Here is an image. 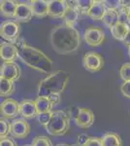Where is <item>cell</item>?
<instances>
[{"mask_svg": "<svg viewBox=\"0 0 130 146\" xmlns=\"http://www.w3.org/2000/svg\"><path fill=\"white\" fill-rule=\"evenodd\" d=\"M33 17V11L31 8V5L29 3H22L18 4V9L16 12L15 20L16 22L22 23H29Z\"/></svg>", "mask_w": 130, "mask_h": 146, "instance_id": "9a60e30c", "label": "cell"}, {"mask_svg": "<svg viewBox=\"0 0 130 146\" xmlns=\"http://www.w3.org/2000/svg\"><path fill=\"white\" fill-rule=\"evenodd\" d=\"M35 103H36V107H37V110H38V114L51 112V109H53V107L54 106L49 98H41V96H38V98L35 100Z\"/></svg>", "mask_w": 130, "mask_h": 146, "instance_id": "603a6c76", "label": "cell"}, {"mask_svg": "<svg viewBox=\"0 0 130 146\" xmlns=\"http://www.w3.org/2000/svg\"><path fill=\"white\" fill-rule=\"evenodd\" d=\"M16 46L18 48V56L27 66L43 73H49L51 70L53 62L44 52L28 45L22 39L16 42Z\"/></svg>", "mask_w": 130, "mask_h": 146, "instance_id": "7a4b0ae2", "label": "cell"}, {"mask_svg": "<svg viewBox=\"0 0 130 146\" xmlns=\"http://www.w3.org/2000/svg\"><path fill=\"white\" fill-rule=\"evenodd\" d=\"M0 56L4 62H15L18 56V48L16 44L4 42L0 46Z\"/></svg>", "mask_w": 130, "mask_h": 146, "instance_id": "7c38bea8", "label": "cell"}, {"mask_svg": "<svg viewBox=\"0 0 130 146\" xmlns=\"http://www.w3.org/2000/svg\"><path fill=\"white\" fill-rule=\"evenodd\" d=\"M69 82V74L64 70L57 71L48 75L40 81L38 85V96L49 98L51 96H60L65 91Z\"/></svg>", "mask_w": 130, "mask_h": 146, "instance_id": "3957f363", "label": "cell"}, {"mask_svg": "<svg viewBox=\"0 0 130 146\" xmlns=\"http://www.w3.org/2000/svg\"><path fill=\"white\" fill-rule=\"evenodd\" d=\"M67 8V1H64V0H53V1H49V17L53 19H63Z\"/></svg>", "mask_w": 130, "mask_h": 146, "instance_id": "4fadbf2b", "label": "cell"}, {"mask_svg": "<svg viewBox=\"0 0 130 146\" xmlns=\"http://www.w3.org/2000/svg\"><path fill=\"white\" fill-rule=\"evenodd\" d=\"M84 146H102V138L90 137Z\"/></svg>", "mask_w": 130, "mask_h": 146, "instance_id": "d6a6232c", "label": "cell"}, {"mask_svg": "<svg viewBox=\"0 0 130 146\" xmlns=\"http://www.w3.org/2000/svg\"><path fill=\"white\" fill-rule=\"evenodd\" d=\"M68 8L66 10V13L63 17V22L65 25L74 27L79 20L80 13L76 9V1H67Z\"/></svg>", "mask_w": 130, "mask_h": 146, "instance_id": "2e32d148", "label": "cell"}, {"mask_svg": "<svg viewBox=\"0 0 130 146\" xmlns=\"http://www.w3.org/2000/svg\"><path fill=\"white\" fill-rule=\"evenodd\" d=\"M20 25L15 21H7L3 23L0 27V34L3 39L8 41L9 43L16 44L20 40Z\"/></svg>", "mask_w": 130, "mask_h": 146, "instance_id": "5b68a950", "label": "cell"}, {"mask_svg": "<svg viewBox=\"0 0 130 146\" xmlns=\"http://www.w3.org/2000/svg\"><path fill=\"white\" fill-rule=\"evenodd\" d=\"M104 5L107 9L110 10H117L119 11L122 8V1L121 0H103Z\"/></svg>", "mask_w": 130, "mask_h": 146, "instance_id": "83f0119b", "label": "cell"}, {"mask_svg": "<svg viewBox=\"0 0 130 146\" xmlns=\"http://www.w3.org/2000/svg\"><path fill=\"white\" fill-rule=\"evenodd\" d=\"M49 42L56 54L68 55L79 49L82 39L79 31L75 27L60 25L51 30Z\"/></svg>", "mask_w": 130, "mask_h": 146, "instance_id": "6da1fadb", "label": "cell"}, {"mask_svg": "<svg viewBox=\"0 0 130 146\" xmlns=\"http://www.w3.org/2000/svg\"><path fill=\"white\" fill-rule=\"evenodd\" d=\"M20 113L23 119H32L38 116V110L35 100H25L20 102Z\"/></svg>", "mask_w": 130, "mask_h": 146, "instance_id": "5bb4252c", "label": "cell"}, {"mask_svg": "<svg viewBox=\"0 0 130 146\" xmlns=\"http://www.w3.org/2000/svg\"><path fill=\"white\" fill-rule=\"evenodd\" d=\"M84 41L87 43V45L91 47H97L103 44V42L105 41V32L100 27H87L84 30Z\"/></svg>", "mask_w": 130, "mask_h": 146, "instance_id": "ba28073f", "label": "cell"}, {"mask_svg": "<svg viewBox=\"0 0 130 146\" xmlns=\"http://www.w3.org/2000/svg\"><path fill=\"white\" fill-rule=\"evenodd\" d=\"M15 92V83L11 80L0 77V95L1 96H9Z\"/></svg>", "mask_w": 130, "mask_h": 146, "instance_id": "cb8c5ba5", "label": "cell"}, {"mask_svg": "<svg viewBox=\"0 0 130 146\" xmlns=\"http://www.w3.org/2000/svg\"><path fill=\"white\" fill-rule=\"evenodd\" d=\"M129 25L125 22H123V21H119L117 25H115L114 27L111 28L110 31L113 36H114V38L122 42L125 37H126L127 33L129 32Z\"/></svg>", "mask_w": 130, "mask_h": 146, "instance_id": "d6986e66", "label": "cell"}, {"mask_svg": "<svg viewBox=\"0 0 130 146\" xmlns=\"http://www.w3.org/2000/svg\"><path fill=\"white\" fill-rule=\"evenodd\" d=\"M102 146H122V140L117 133L109 131L103 135Z\"/></svg>", "mask_w": 130, "mask_h": 146, "instance_id": "7402d4cb", "label": "cell"}, {"mask_svg": "<svg viewBox=\"0 0 130 146\" xmlns=\"http://www.w3.org/2000/svg\"><path fill=\"white\" fill-rule=\"evenodd\" d=\"M122 43H123L125 46L130 47V30H129L128 33H127L126 37H125V38H124V40H123V41H122Z\"/></svg>", "mask_w": 130, "mask_h": 146, "instance_id": "e575fe53", "label": "cell"}, {"mask_svg": "<svg viewBox=\"0 0 130 146\" xmlns=\"http://www.w3.org/2000/svg\"><path fill=\"white\" fill-rule=\"evenodd\" d=\"M30 146H31V145H30Z\"/></svg>", "mask_w": 130, "mask_h": 146, "instance_id": "f35d334b", "label": "cell"}, {"mask_svg": "<svg viewBox=\"0 0 130 146\" xmlns=\"http://www.w3.org/2000/svg\"><path fill=\"white\" fill-rule=\"evenodd\" d=\"M106 6L104 5V2L100 0H93V4L90 10L87 13V16L93 21H100L102 20L104 15L106 13Z\"/></svg>", "mask_w": 130, "mask_h": 146, "instance_id": "ac0fdd59", "label": "cell"}, {"mask_svg": "<svg viewBox=\"0 0 130 146\" xmlns=\"http://www.w3.org/2000/svg\"><path fill=\"white\" fill-rule=\"evenodd\" d=\"M105 62L103 56L96 52H88L82 56V65L84 69L91 73L100 71L104 67Z\"/></svg>", "mask_w": 130, "mask_h": 146, "instance_id": "8992f818", "label": "cell"}, {"mask_svg": "<svg viewBox=\"0 0 130 146\" xmlns=\"http://www.w3.org/2000/svg\"><path fill=\"white\" fill-rule=\"evenodd\" d=\"M45 129L49 135L53 136L66 135L70 129V114L64 110L53 111L51 118Z\"/></svg>", "mask_w": 130, "mask_h": 146, "instance_id": "277c9868", "label": "cell"}, {"mask_svg": "<svg viewBox=\"0 0 130 146\" xmlns=\"http://www.w3.org/2000/svg\"><path fill=\"white\" fill-rule=\"evenodd\" d=\"M92 4H93V0H80V1H76V9L80 14L87 15L92 7Z\"/></svg>", "mask_w": 130, "mask_h": 146, "instance_id": "d4e9b609", "label": "cell"}, {"mask_svg": "<svg viewBox=\"0 0 130 146\" xmlns=\"http://www.w3.org/2000/svg\"><path fill=\"white\" fill-rule=\"evenodd\" d=\"M89 138H90L89 137V135H86V133H79V135H78L76 144L78 146H84L87 141H88Z\"/></svg>", "mask_w": 130, "mask_h": 146, "instance_id": "4dcf8cb0", "label": "cell"}, {"mask_svg": "<svg viewBox=\"0 0 130 146\" xmlns=\"http://www.w3.org/2000/svg\"><path fill=\"white\" fill-rule=\"evenodd\" d=\"M73 118L77 126L82 129L90 128L95 121L94 113L88 108H77Z\"/></svg>", "mask_w": 130, "mask_h": 146, "instance_id": "52a82bcc", "label": "cell"}, {"mask_svg": "<svg viewBox=\"0 0 130 146\" xmlns=\"http://www.w3.org/2000/svg\"><path fill=\"white\" fill-rule=\"evenodd\" d=\"M1 117L5 119H14L20 115V102L13 98H9L2 101L0 105Z\"/></svg>", "mask_w": 130, "mask_h": 146, "instance_id": "9c48e42d", "label": "cell"}, {"mask_svg": "<svg viewBox=\"0 0 130 146\" xmlns=\"http://www.w3.org/2000/svg\"><path fill=\"white\" fill-rule=\"evenodd\" d=\"M128 55H129V58H130V47H128Z\"/></svg>", "mask_w": 130, "mask_h": 146, "instance_id": "74e56055", "label": "cell"}, {"mask_svg": "<svg viewBox=\"0 0 130 146\" xmlns=\"http://www.w3.org/2000/svg\"><path fill=\"white\" fill-rule=\"evenodd\" d=\"M124 10H125V15H126V20H127V22L130 23V8L124 9Z\"/></svg>", "mask_w": 130, "mask_h": 146, "instance_id": "d590c367", "label": "cell"}, {"mask_svg": "<svg viewBox=\"0 0 130 146\" xmlns=\"http://www.w3.org/2000/svg\"><path fill=\"white\" fill-rule=\"evenodd\" d=\"M119 76L124 82L130 81V62L122 64V66L119 69Z\"/></svg>", "mask_w": 130, "mask_h": 146, "instance_id": "f1b7e54d", "label": "cell"}, {"mask_svg": "<svg viewBox=\"0 0 130 146\" xmlns=\"http://www.w3.org/2000/svg\"><path fill=\"white\" fill-rule=\"evenodd\" d=\"M102 21H103L104 25L111 29V28L114 27L115 25H117V23L120 21L119 11L107 9V10H106L105 15H104V17L102 19Z\"/></svg>", "mask_w": 130, "mask_h": 146, "instance_id": "44dd1931", "label": "cell"}, {"mask_svg": "<svg viewBox=\"0 0 130 146\" xmlns=\"http://www.w3.org/2000/svg\"><path fill=\"white\" fill-rule=\"evenodd\" d=\"M11 126V135L16 138H25L30 133V125L25 119H15Z\"/></svg>", "mask_w": 130, "mask_h": 146, "instance_id": "8fae6325", "label": "cell"}, {"mask_svg": "<svg viewBox=\"0 0 130 146\" xmlns=\"http://www.w3.org/2000/svg\"><path fill=\"white\" fill-rule=\"evenodd\" d=\"M120 91H121V94L123 95V96L130 100V81L123 82V84L120 86Z\"/></svg>", "mask_w": 130, "mask_h": 146, "instance_id": "1f68e13d", "label": "cell"}, {"mask_svg": "<svg viewBox=\"0 0 130 146\" xmlns=\"http://www.w3.org/2000/svg\"><path fill=\"white\" fill-rule=\"evenodd\" d=\"M55 146H70V145L66 144V143H59V144H57V145H55Z\"/></svg>", "mask_w": 130, "mask_h": 146, "instance_id": "8d00e7d4", "label": "cell"}, {"mask_svg": "<svg viewBox=\"0 0 130 146\" xmlns=\"http://www.w3.org/2000/svg\"><path fill=\"white\" fill-rule=\"evenodd\" d=\"M18 4V2L14 0H2L0 2V10H1L2 16L5 18L15 19Z\"/></svg>", "mask_w": 130, "mask_h": 146, "instance_id": "ffe728a7", "label": "cell"}, {"mask_svg": "<svg viewBox=\"0 0 130 146\" xmlns=\"http://www.w3.org/2000/svg\"><path fill=\"white\" fill-rule=\"evenodd\" d=\"M22 70L16 62H3L0 69V77L15 82L20 79Z\"/></svg>", "mask_w": 130, "mask_h": 146, "instance_id": "30bf717a", "label": "cell"}, {"mask_svg": "<svg viewBox=\"0 0 130 146\" xmlns=\"http://www.w3.org/2000/svg\"><path fill=\"white\" fill-rule=\"evenodd\" d=\"M33 16L37 18H45L49 16V1L46 0H32L30 1Z\"/></svg>", "mask_w": 130, "mask_h": 146, "instance_id": "e0dca14e", "label": "cell"}, {"mask_svg": "<svg viewBox=\"0 0 130 146\" xmlns=\"http://www.w3.org/2000/svg\"><path fill=\"white\" fill-rule=\"evenodd\" d=\"M12 126L11 123L5 118H2L0 120V136L1 138L8 137L9 133H11Z\"/></svg>", "mask_w": 130, "mask_h": 146, "instance_id": "484cf974", "label": "cell"}, {"mask_svg": "<svg viewBox=\"0 0 130 146\" xmlns=\"http://www.w3.org/2000/svg\"><path fill=\"white\" fill-rule=\"evenodd\" d=\"M0 146H18L15 140L11 137H5L1 138L0 140Z\"/></svg>", "mask_w": 130, "mask_h": 146, "instance_id": "836d02e7", "label": "cell"}, {"mask_svg": "<svg viewBox=\"0 0 130 146\" xmlns=\"http://www.w3.org/2000/svg\"><path fill=\"white\" fill-rule=\"evenodd\" d=\"M51 113H53V111L48 112V113H42V114H38V116L36 117L37 122H38L40 125H42V126L45 128V127L49 124V120H51Z\"/></svg>", "mask_w": 130, "mask_h": 146, "instance_id": "f546056e", "label": "cell"}, {"mask_svg": "<svg viewBox=\"0 0 130 146\" xmlns=\"http://www.w3.org/2000/svg\"><path fill=\"white\" fill-rule=\"evenodd\" d=\"M31 146H53V143L47 136L39 135L33 139Z\"/></svg>", "mask_w": 130, "mask_h": 146, "instance_id": "4316f807", "label": "cell"}]
</instances>
